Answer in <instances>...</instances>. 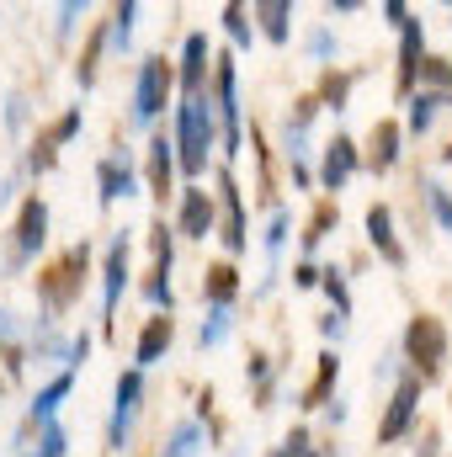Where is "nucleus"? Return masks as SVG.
Wrapping results in <instances>:
<instances>
[{
  "mask_svg": "<svg viewBox=\"0 0 452 457\" xmlns=\"http://www.w3.org/2000/svg\"><path fill=\"white\" fill-rule=\"evenodd\" d=\"M213 133H219V117H213L208 91H203V96H187L181 112H176V144H171V149H176V165H181L187 176H197V170L208 165Z\"/></svg>",
  "mask_w": 452,
  "mask_h": 457,
  "instance_id": "1",
  "label": "nucleus"
},
{
  "mask_svg": "<svg viewBox=\"0 0 452 457\" xmlns=\"http://www.w3.org/2000/svg\"><path fill=\"white\" fill-rule=\"evenodd\" d=\"M86 266H91V245L80 239V245H70L54 266H48V277H38V303H43V314H48V325L80 298V282H86Z\"/></svg>",
  "mask_w": 452,
  "mask_h": 457,
  "instance_id": "2",
  "label": "nucleus"
},
{
  "mask_svg": "<svg viewBox=\"0 0 452 457\" xmlns=\"http://www.w3.org/2000/svg\"><path fill=\"white\" fill-rule=\"evenodd\" d=\"M405 356H410L415 378L431 383V378L442 372V361H448V325H442L437 314H415V320L405 325Z\"/></svg>",
  "mask_w": 452,
  "mask_h": 457,
  "instance_id": "3",
  "label": "nucleus"
},
{
  "mask_svg": "<svg viewBox=\"0 0 452 457\" xmlns=\"http://www.w3.org/2000/svg\"><path fill=\"white\" fill-rule=\"evenodd\" d=\"M171 64L160 59V54H149L144 64H138V80H133V122L138 128H149L155 117L165 112V96H171Z\"/></svg>",
  "mask_w": 452,
  "mask_h": 457,
  "instance_id": "4",
  "label": "nucleus"
},
{
  "mask_svg": "<svg viewBox=\"0 0 452 457\" xmlns=\"http://www.w3.org/2000/svg\"><path fill=\"white\" fill-rule=\"evenodd\" d=\"M213 117L224 122V154H239L245 133H239V96H234V59H213Z\"/></svg>",
  "mask_w": 452,
  "mask_h": 457,
  "instance_id": "5",
  "label": "nucleus"
},
{
  "mask_svg": "<svg viewBox=\"0 0 452 457\" xmlns=\"http://www.w3.org/2000/svg\"><path fill=\"white\" fill-rule=\"evenodd\" d=\"M138 404H144V372L133 367V372H122V378H117V394H113V420H107V447H113V453L128 447Z\"/></svg>",
  "mask_w": 452,
  "mask_h": 457,
  "instance_id": "6",
  "label": "nucleus"
},
{
  "mask_svg": "<svg viewBox=\"0 0 452 457\" xmlns=\"http://www.w3.org/2000/svg\"><path fill=\"white\" fill-rule=\"evenodd\" d=\"M128 293V234H113L107 266H102V336H113V314Z\"/></svg>",
  "mask_w": 452,
  "mask_h": 457,
  "instance_id": "7",
  "label": "nucleus"
},
{
  "mask_svg": "<svg viewBox=\"0 0 452 457\" xmlns=\"http://www.w3.org/2000/svg\"><path fill=\"white\" fill-rule=\"evenodd\" d=\"M48 239V203L43 197H27L21 213H16V245H11V266H27Z\"/></svg>",
  "mask_w": 452,
  "mask_h": 457,
  "instance_id": "8",
  "label": "nucleus"
},
{
  "mask_svg": "<svg viewBox=\"0 0 452 457\" xmlns=\"http://www.w3.org/2000/svg\"><path fill=\"white\" fill-rule=\"evenodd\" d=\"M415 410H421V378L410 372V378H399V388H394V399H389V415L378 420V442H399V436L410 431Z\"/></svg>",
  "mask_w": 452,
  "mask_h": 457,
  "instance_id": "9",
  "label": "nucleus"
},
{
  "mask_svg": "<svg viewBox=\"0 0 452 457\" xmlns=\"http://www.w3.org/2000/svg\"><path fill=\"white\" fill-rule=\"evenodd\" d=\"M144 293H149L155 309H165V314L176 309V293H171V228L165 224H155V277H149Z\"/></svg>",
  "mask_w": 452,
  "mask_h": 457,
  "instance_id": "10",
  "label": "nucleus"
},
{
  "mask_svg": "<svg viewBox=\"0 0 452 457\" xmlns=\"http://www.w3.org/2000/svg\"><path fill=\"white\" fill-rule=\"evenodd\" d=\"M362 165V154H356V144L336 133L331 144H325V165H320V181H325V192H340L346 181H351V170Z\"/></svg>",
  "mask_w": 452,
  "mask_h": 457,
  "instance_id": "11",
  "label": "nucleus"
},
{
  "mask_svg": "<svg viewBox=\"0 0 452 457\" xmlns=\"http://www.w3.org/2000/svg\"><path fill=\"white\" fill-rule=\"evenodd\" d=\"M219 208H224V250L239 255L245 250V203H239V187L229 170H219Z\"/></svg>",
  "mask_w": 452,
  "mask_h": 457,
  "instance_id": "12",
  "label": "nucleus"
},
{
  "mask_svg": "<svg viewBox=\"0 0 452 457\" xmlns=\"http://www.w3.org/2000/svg\"><path fill=\"white\" fill-rule=\"evenodd\" d=\"M367 239H372V250L389 261V266H405L410 255H405V245H399V234H394V213L383 208V203H372L367 208Z\"/></svg>",
  "mask_w": 452,
  "mask_h": 457,
  "instance_id": "13",
  "label": "nucleus"
},
{
  "mask_svg": "<svg viewBox=\"0 0 452 457\" xmlns=\"http://www.w3.org/2000/svg\"><path fill=\"white\" fill-rule=\"evenodd\" d=\"M176 224L187 239H208L213 234V197L203 192V187H187L181 192V213H176Z\"/></svg>",
  "mask_w": 452,
  "mask_h": 457,
  "instance_id": "14",
  "label": "nucleus"
},
{
  "mask_svg": "<svg viewBox=\"0 0 452 457\" xmlns=\"http://www.w3.org/2000/svg\"><path fill=\"white\" fill-rule=\"evenodd\" d=\"M96 197H102V208H113L117 197H133V165H128V154H107L96 165Z\"/></svg>",
  "mask_w": 452,
  "mask_h": 457,
  "instance_id": "15",
  "label": "nucleus"
},
{
  "mask_svg": "<svg viewBox=\"0 0 452 457\" xmlns=\"http://www.w3.org/2000/svg\"><path fill=\"white\" fill-rule=\"evenodd\" d=\"M421 59H426V32H421V21H405L399 27V96H410Z\"/></svg>",
  "mask_w": 452,
  "mask_h": 457,
  "instance_id": "16",
  "label": "nucleus"
},
{
  "mask_svg": "<svg viewBox=\"0 0 452 457\" xmlns=\"http://www.w3.org/2000/svg\"><path fill=\"white\" fill-rule=\"evenodd\" d=\"M181 91L187 96H203L208 91V37L192 32L187 48H181Z\"/></svg>",
  "mask_w": 452,
  "mask_h": 457,
  "instance_id": "17",
  "label": "nucleus"
},
{
  "mask_svg": "<svg viewBox=\"0 0 452 457\" xmlns=\"http://www.w3.org/2000/svg\"><path fill=\"white\" fill-rule=\"evenodd\" d=\"M399 138H405V128L389 122V117L372 128V138H367V170H372V176L394 170V160H399Z\"/></svg>",
  "mask_w": 452,
  "mask_h": 457,
  "instance_id": "18",
  "label": "nucleus"
},
{
  "mask_svg": "<svg viewBox=\"0 0 452 457\" xmlns=\"http://www.w3.org/2000/svg\"><path fill=\"white\" fill-rule=\"evenodd\" d=\"M171 341H176V325H171V314H155V320L144 325L138 345H133V361H138V372H144V367H155V361L171 351Z\"/></svg>",
  "mask_w": 452,
  "mask_h": 457,
  "instance_id": "19",
  "label": "nucleus"
},
{
  "mask_svg": "<svg viewBox=\"0 0 452 457\" xmlns=\"http://www.w3.org/2000/svg\"><path fill=\"white\" fill-rule=\"evenodd\" d=\"M75 133H80V107H70V112H64L48 133H43V138H38V149H32V160H27V165H32V170H48V165H54V154H59V144H70Z\"/></svg>",
  "mask_w": 452,
  "mask_h": 457,
  "instance_id": "20",
  "label": "nucleus"
},
{
  "mask_svg": "<svg viewBox=\"0 0 452 457\" xmlns=\"http://www.w3.org/2000/svg\"><path fill=\"white\" fill-rule=\"evenodd\" d=\"M171 176H176V149H171L165 133H155V138H149V192L165 197V192H171Z\"/></svg>",
  "mask_w": 452,
  "mask_h": 457,
  "instance_id": "21",
  "label": "nucleus"
},
{
  "mask_svg": "<svg viewBox=\"0 0 452 457\" xmlns=\"http://www.w3.org/2000/svg\"><path fill=\"white\" fill-rule=\"evenodd\" d=\"M70 388H75V367H64V372H59V378H54V383L32 399V420H38V426H48V420L59 415V404L70 399Z\"/></svg>",
  "mask_w": 452,
  "mask_h": 457,
  "instance_id": "22",
  "label": "nucleus"
},
{
  "mask_svg": "<svg viewBox=\"0 0 452 457\" xmlns=\"http://www.w3.org/2000/svg\"><path fill=\"white\" fill-rule=\"evenodd\" d=\"M250 16L261 21V32H266L272 43H288V21H293V5H288V0H261Z\"/></svg>",
  "mask_w": 452,
  "mask_h": 457,
  "instance_id": "23",
  "label": "nucleus"
},
{
  "mask_svg": "<svg viewBox=\"0 0 452 457\" xmlns=\"http://www.w3.org/2000/svg\"><path fill=\"white\" fill-rule=\"evenodd\" d=\"M234 293H239V271H234V266H213V271L203 277V298H208L213 309H229Z\"/></svg>",
  "mask_w": 452,
  "mask_h": 457,
  "instance_id": "24",
  "label": "nucleus"
},
{
  "mask_svg": "<svg viewBox=\"0 0 452 457\" xmlns=\"http://www.w3.org/2000/svg\"><path fill=\"white\" fill-rule=\"evenodd\" d=\"M288 228H293V213H272V224H266V282H261V293L272 287V277H277V255H282V245H288Z\"/></svg>",
  "mask_w": 452,
  "mask_h": 457,
  "instance_id": "25",
  "label": "nucleus"
},
{
  "mask_svg": "<svg viewBox=\"0 0 452 457\" xmlns=\"http://www.w3.org/2000/svg\"><path fill=\"white\" fill-rule=\"evenodd\" d=\"M203 442H208V436H203V426H197V420H181V426L165 436V453H160V457H197V453H203Z\"/></svg>",
  "mask_w": 452,
  "mask_h": 457,
  "instance_id": "26",
  "label": "nucleus"
},
{
  "mask_svg": "<svg viewBox=\"0 0 452 457\" xmlns=\"http://www.w3.org/2000/svg\"><path fill=\"white\" fill-rule=\"evenodd\" d=\"M442 107H452V96H437V91H421V96L410 102V122H405V128H410V133H426V128L437 122V112H442Z\"/></svg>",
  "mask_w": 452,
  "mask_h": 457,
  "instance_id": "27",
  "label": "nucleus"
},
{
  "mask_svg": "<svg viewBox=\"0 0 452 457\" xmlns=\"http://www.w3.org/2000/svg\"><path fill=\"white\" fill-rule=\"evenodd\" d=\"M336 378H340V356H336V351H325V356H320V372H314V383L304 388V404H325Z\"/></svg>",
  "mask_w": 452,
  "mask_h": 457,
  "instance_id": "28",
  "label": "nucleus"
},
{
  "mask_svg": "<svg viewBox=\"0 0 452 457\" xmlns=\"http://www.w3.org/2000/svg\"><path fill=\"white\" fill-rule=\"evenodd\" d=\"M415 80H421V91L431 86L437 96H452V59H421V70H415Z\"/></svg>",
  "mask_w": 452,
  "mask_h": 457,
  "instance_id": "29",
  "label": "nucleus"
},
{
  "mask_svg": "<svg viewBox=\"0 0 452 457\" xmlns=\"http://www.w3.org/2000/svg\"><path fill=\"white\" fill-rule=\"evenodd\" d=\"M133 16H138L133 0H122L113 11V27H107V43H113V48H128V43H133Z\"/></svg>",
  "mask_w": 452,
  "mask_h": 457,
  "instance_id": "30",
  "label": "nucleus"
},
{
  "mask_svg": "<svg viewBox=\"0 0 452 457\" xmlns=\"http://www.w3.org/2000/svg\"><path fill=\"white\" fill-rule=\"evenodd\" d=\"M421 192H426V208L437 213V224H442V228H448V234H452V192H448V187H442V181H426Z\"/></svg>",
  "mask_w": 452,
  "mask_h": 457,
  "instance_id": "31",
  "label": "nucleus"
},
{
  "mask_svg": "<svg viewBox=\"0 0 452 457\" xmlns=\"http://www.w3.org/2000/svg\"><path fill=\"white\" fill-rule=\"evenodd\" d=\"M224 27H229V37H234V48H250L255 27H250V11L245 5H224Z\"/></svg>",
  "mask_w": 452,
  "mask_h": 457,
  "instance_id": "32",
  "label": "nucleus"
},
{
  "mask_svg": "<svg viewBox=\"0 0 452 457\" xmlns=\"http://www.w3.org/2000/svg\"><path fill=\"white\" fill-rule=\"evenodd\" d=\"M320 287H325V293L336 298V314L346 320V314H351V293H346V277H340L336 266H331V271H320Z\"/></svg>",
  "mask_w": 452,
  "mask_h": 457,
  "instance_id": "33",
  "label": "nucleus"
},
{
  "mask_svg": "<svg viewBox=\"0 0 452 457\" xmlns=\"http://www.w3.org/2000/svg\"><path fill=\"white\" fill-rule=\"evenodd\" d=\"M229 336V309H213L208 320H203V330H197V341H203V351H213V345Z\"/></svg>",
  "mask_w": 452,
  "mask_h": 457,
  "instance_id": "34",
  "label": "nucleus"
},
{
  "mask_svg": "<svg viewBox=\"0 0 452 457\" xmlns=\"http://www.w3.org/2000/svg\"><path fill=\"white\" fill-rule=\"evenodd\" d=\"M331 224H336V208H325V213H320V219L309 224V234H304V250H314V245H320V239L331 234Z\"/></svg>",
  "mask_w": 452,
  "mask_h": 457,
  "instance_id": "35",
  "label": "nucleus"
},
{
  "mask_svg": "<svg viewBox=\"0 0 452 457\" xmlns=\"http://www.w3.org/2000/svg\"><path fill=\"white\" fill-rule=\"evenodd\" d=\"M346 91H351V75H331V80H325V96H331V107H346Z\"/></svg>",
  "mask_w": 452,
  "mask_h": 457,
  "instance_id": "36",
  "label": "nucleus"
},
{
  "mask_svg": "<svg viewBox=\"0 0 452 457\" xmlns=\"http://www.w3.org/2000/svg\"><path fill=\"white\" fill-rule=\"evenodd\" d=\"M309 48H314V59H331V54H336V37H331V32L320 27V32L309 37Z\"/></svg>",
  "mask_w": 452,
  "mask_h": 457,
  "instance_id": "37",
  "label": "nucleus"
},
{
  "mask_svg": "<svg viewBox=\"0 0 452 457\" xmlns=\"http://www.w3.org/2000/svg\"><path fill=\"white\" fill-rule=\"evenodd\" d=\"M293 282H298V287H320V266H314V261H304V266L293 271Z\"/></svg>",
  "mask_w": 452,
  "mask_h": 457,
  "instance_id": "38",
  "label": "nucleus"
},
{
  "mask_svg": "<svg viewBox=\"0 0 452 457\" xmlns=\"http://www.w3.org/2000/svg\"><path fill=\"white\" fill-rule=\"evenodd\" d=\"M11 341H16V314L0 309V345H11Z\"/></svg>",
  "mask_w": 452,
  "mask_h": 457,
  "instance_id": "39",
  "label": "nucleus"
},
{
  "mask_svg": "<svg viewBox=\"0 0 452 457\" xmlns=\"http://www.w3.org/2000/svg\"><path fill=\"white\" fill-rule=\"evenodd\" d=\"M383 16H389V27H405V21H410V11H405L399 0H389V5H383Z\"/></svg>",
  "mask_w": 452,
  "mask_h": 457,
  "instance_id": "40",
  "label": "nucleus"
},
{
  "mask_svg": "<svg viewBox=\"0 0 452 457\" xmlns=\"http://www.w3.org/2000/svg\"><path fill=\"white\" fill-rule=\"evenodd\" d=\"M80 11H86V5H75V0L59 11V16H64V21H59V37H70V27H75V16H80Z\"/></svg>",
  "mask_w": 452,
  "mask_h": 457,
  "instance_id": "41",
  "label": "nucleus"
},
{
  "mask_svg": "<svg viewBox=\"0 0 452 457\" xmlns=\"http://www.w3.org/2000/svg\"><path fill=\"white\" fill-rule=\"evenodd\" d=\"M245 372H250V383H266V378H272V367H266V356H250V367H245Z\"/></svg>",
  "mask_w": 452,
  "mask_h": 457,
  "instance_id": "42",
  "label": "nucleus"
},
{
  "mask_svg": "<svg viewBox=\"0 0 452 457\" xmlns=\"http://www.w3.org/2000/svg\"><path fill=\"white\" fill-rule=\"evenodd\" d=\"M415 457H437V431H426V436H421V447H415Z\"/></svg>",
  "mask_w": 452,
  "mask_h": 457,
  "instance_id": "43",
  "label": "nucleus"
},
{
  "mask_svg": "<svg viewBox=\"0 0 452 457\" xmlns=\"http://www.w3.org/2000/svg\"><path fill=\"white\" fill-rule=\"evenodd\" d=\"M325 336H331V341H340V336H346V320H340V314H331V320H325Z\"/></svg>",
  "mask_w": 452,
  "mask_h": 457,
  "instance_id": "44",
  "label": "nucleus"
},
{
  "mask_svg": "<svg viewBox=\"0 0 452 457\" xmlns=\"http://www.w3.org/2000/svg\"><path fill=\"white\" fill-rule=\"evenodd\" d=\"M448 165H452V144H448Z\"/></svg>",
  "mask_w": 452,
  "mask_h": 457,
  "instance_id": "45",
  "label": "nucleus"
},
{
  "mask_svg": "<svg viewBox=\"0 0 452 457\" xmlns=\"http://www.w3.org/2000/svg\"><path fill=\"white\" fill-rule=\"evenodd\" d=\"M277 457H282V453H277Z\"/></svg>",
  "mask_w": 452,
  "mask_h": 457,
  "instance_id": "46",
  "label": "nucleus"
},
{
  "mask_svg": "<svg viewBox=\"0 0 452 457\" xmlns=\"http://www.w3.org/2000/svg\"><path fill=\"white\" fill-rule=\"evenodd\" d=\"M32 457H38V453H32Z\"/></svg>",
  "mask_w": 452,
  "mask_h": 457,
  "instance_id": "47",
  "label": "nucleus"
}]
</instances>
